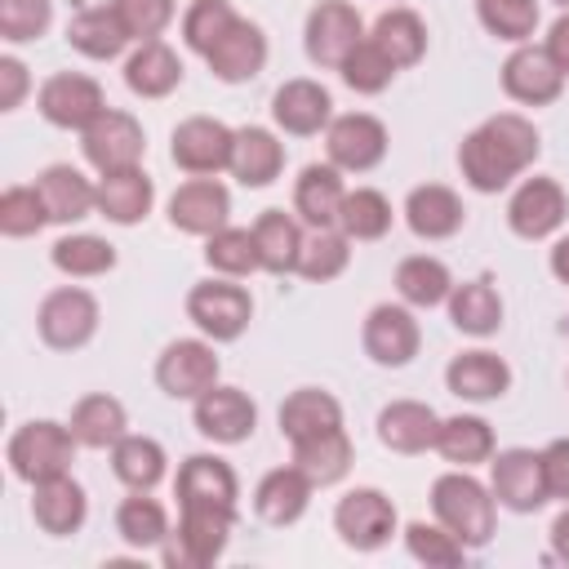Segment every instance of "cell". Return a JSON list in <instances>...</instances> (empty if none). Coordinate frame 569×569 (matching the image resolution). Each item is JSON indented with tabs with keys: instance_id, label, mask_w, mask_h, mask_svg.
<instances>
[{
	"instance_id": "1",
	"label": "cell",
	"mask_w": 569,
	"mask_h": 569,
	"mask_svg": "<svg viewBox=\"0 0 569 569\" xmlns=\"http://www.w3.org/2000/svg\"><path fill=\"white\" fill-rule=\"evenodd\" d=\"M538 151H542V138L533 120H525L520 111H498L458 142V169L471 191L498 196L538 160Z\"/></svg>"
},
{
	"instance_id": "2",
	"label": "cell",
	"mask_w": 569,
	"mask_h": 569,
	"mask_svg": "<svg viewBox=\"0 0 569 569\" xmlns=\"http://www.w3.org/2000/svg\"><path fill=\"white\" fill-rule=\"evenodd\" d=\"M431 511L467 547H485L498 525V498L489 485H480L471 476V467H453L431 480Z\"/></svg>"
},
{
	"instance_id": "3",
	"label": "cell",
	"mask_w": 569,
	"mask_h": 569,
	"mask_svg": "<svg viewBox=\"0 0 569 569\" xmlns=\"http://www.w3.org/2000/svg\"><path fill=\"white\" fill-rule=\"evenodd\" d=\"M178 529L160 542V560L169 569H209L222 560L231 529H236V507H213V502H178Z\"/></svg>"
},
{
	"instance_id": "4",
	"label": "cell",
	"mask_w": 569,
	"mask_h": 569,
	"mask_svg": "<svg viewBox=\"0 0 569 569\" xmlns=\"http://www.w3.org/2000/svg\"><path fill=\"white\" fill-rule=\"evenodd\" d=\"M76 436L67 422H53V418H36V422H22L13 436H9V471L22 480V485H36V480H49V476H62L71 471V458H76Z\"/></svg>"
},
{
	"instance_id": "5",
	"label": "cell",
	"mask_w": 569,
	"mask_h": 569,
	"mask_svg": "<svg viewBox=\"0 0 569 569\" xmlns=\"http://www.w3.org/2000/svg\"><path fill=\"white\" fill-rule=\"evenodd\" d=\"M187 316L191 325L209 338V342H236L249 320H253V298L244 284H236L231 276H218V280H200L191 284L187 293Z\"/></svg>"
},
{
	"instance_id": "6",
	"label": "cell",
	"mask_w": 569,
	"mask_h": 569,
	"mask_svg": "<svg viewBox=\"0 0 569 569\" xmlns=\"http://www.w3.org/2000/svg\"><path fill=\"white\" fill-rule=\"evenodd\" d=\"M98 298L80 284H62V289H49L40 298V311H36V329L44 338V347L53 351H80L93 333H98Z\"/></svg>"
},
{
	"instance_id": "7",
	"label": "cell",
	"mask_w": 569,
	"mask_h": 569,
	"mask_svg": "<svg viewBox=\"0 0 569 569\" xmlns=\"http://www.w3.org/2000/svg\"><path fill=\"white\" fill-rule=\"evenodd\" d=\"M218 351L213 342L200 338H173L160 356H156V387L169 400H200L209 387H218Z\"/></svg>"
},
{
	"instance_id": "8",
	"label": "cell",
	"mask_w": 569,
	"mask_h": 569,
	"mask_svg": "<svg viewBox=\"0 0 569 569\" xmlns=\"http://www.w3.org/2000/svg\"><path fill=\"white\" fill-rule=\"evenodd\" d=\"M400 516H396V502L373 489V485H360V489H347L333 507V529L338 538L351 547V551H378L391 542Z\"/></svg>"
},
{
	"instance_id": "9",
	"label": "cell",
	"mask_w": 569,
	"mask_h": 569,
	"mask_svg": "<svg viewBox=\"0 0 569 569\" xmlns=\"http://www.w3.org/2000/svg\"><path fill=\"white\" fill-rule=\"evenodd\" d=\"M231 147H236V129H227L213 116H187L173 124L169 138L173 164L191 178H218L222 169H231Z\"/></svg>"
},
{
	"instance_id": "10",
	"label": "cell",
	"mask_w": 569,
	"mask_h": 569,
	"mask_svg": "<svg viewBox=\"0 0 569 569\" xmlns=\"http://www.w3.org/2000/svg\"><path fill=\"white\" fill-rule=\"evenodd\" d=\"M365 18L356 4L347 0H320L311 13H307V27H302V49L316 67H342L347 53L365 40Z\"/></svg>"
},
{
	"instance_id": "11",
	"label": "cell",
	"mask_w": 569,
	"mask_h": 569,
	"mask_svg": "<svg viewBox=\"0 0 569 569\" xmlns=\"http://www.w3.org/2000/svg\"><path fill=\"white\" fill-rule=\"evenodd\" d=\"M80 151L98 173H116V169H133L142 164L147 151V133L138 124V116L107 107L89 129H80Z\"/></svg>"
},
{
	"instance_id": "12",
	"label": "cell",
	"mask_w": 569,
	"mask_h": 569,
	"mask_svg": "<svg viewBox=\"0 0 569 569\" xmlns=\"http://www.w3.org/2000/svg\"><path fill=\"white\" fill-rule=\"evenodd\" d=\"M36 107L40 116L53 124V129H89L102 111H107V93L93 76L84 71H53L40 93H36Z\"/></svg>"
},
{
	"instance_id": "13",
	"label": "cell",
	"mask_w": 569,
	"mask_h": 569,
	"mask_svg": "<svg viewBox=\"0 0 569 569\" xmlns=\"http://www.w3.org/2000/svg\"><path fill=\"white\" fill-rule=\"evenodd\" d=\"M387 124L369 111H342L329 120L325 129V151H329V164H338L342 173H369L382 164L387 156Z\"/></svg>"
},
{
	"instance_id": "14",
	"label": "cell",
	"mask_w": 569,
	"mask_h": 569,
	"mask_svg": "<svg viewBox=\"0 0 569 569\" xmlns=\"http://www.w3.org/2000/svg\"><path fill=\"white\" fill-rule=\"evenodd\" d=\"M360 342H365V356L373 365L405 369L418 356V347H422V329H418V316L409 311V302H378L365 316Z\"/></svg>"
},
{
	"instance_id": "15",
	"label": "cell",
	"mask_w": 569,
	"mask_h": 569,
	"mask_svg": "<svg viewBox=\"0 0 569 569\" xmlns=\"http://www.w3.org/2000/svg\"><path fill=\"white\" fill-rule=\"evenodd\" d=\"M565 218H569V196L556 178H525L507 200V227L520 240H547L565 227Z\"/></svg>"
},
{
	"instance_id": "16",
	"label": "cell",
	"mask_w": 569,
	"mask_h": 569,
	"mask_svg": "<svg viewBox=\"0 0 569 569\" xmlns=\"http://www.w3.org/2000/svg\"><path fill=\"white\" fill-rule=\"evenodd\" d=\"M489 489L498 507L529 516L547 502V480H542V453L533 449H498L489 458Z\"/></svg>"
},
{
	"instance_id": "17",
	"label": "cell",
	"mask_w": 569,
	"mask_h": 569,
	"mask_svg": "<svg viewBox=\"0 0 569 569\" xmlns=\"http://www.w3.org/2000/svg\"><path fill=\"white\" fill-rule=\"evenodd\" d=\"M565 89V71L551 62V53L542 44H516L502 62V93L520 107H547L556 102Z\"/></svg>"
},
{
	"instance_id": "18",
	"label": "cell",
	"mask_w": 569,
	"mask_h": 569,
	"mask_svg": "<svg viewBox=\"0 0 569 569\" xmlns=\"http://www.w3.org/2000/svg\"><path fill=\"white\" fill-rule=\"evenodd\" d=\"M196 409H191V422H196V431L204 436V440H213V445H240V440H249L253 436V427H258V405L240 391V387H209L200 400H191Z\"/></svg>"
},
{
	"instance_id": "19",
	"label": "cell",
	"mask_w": 569,
	"mask_h": 569,
	"mask_svg": "<svg viewBox=\"0 0 569 569\" xmlns=\"http://www.w3.org/2000/svg\"><path fill=\"white\" fill-rule=\"evenodd\" d=\"M231 218V191L218 178H187L169 196V222L182 236H213Z\"/></svg>"
},
{
	"instance_id": "20",
	"label": "cell",
	"mask_w": 569,
	"mask_h": 569,
	"mask_svg": "<svg viewBox=\"0 0 569 569\" xmlns=\"http://www.w3.org/2000/svg\"><path fill=\"white\" fill-rule=\"evenodd\" d=\"M271 120L276 129L293 133V138H311L320 129H329L333 120V98L320 80H307V76H293L284 80L276 93H271Z\"/></svg>"
},
{
	"instance_id": "21",
	"label": "cell",
	"mask_w": 569,
	"mask_h": 569,
	"mask_svg": "<svg viewBox=\"0 0 569 569\" xmlns=\"http://www.w3.org/2000/svg\"><path fill=\"white\" fill-rule=\"evenodd\" d=\"M204 62H209L213 80H222V84H244V80H253V76L267 67V36H262V27L249 22V18H236L231 31L204 53Z\"/></svg>"
},
{
	"instance_id": "22",
	"label": "cell",
	"mask_w": 569,
	"mask_h": 569,
	"mask_svg": "<svg viewBox=\"0 0 569 569\" xmlns=\"http://www.w3.org/2000/svg\"><path fill=\"white\" fill-rule=\"evenodd\" d=\"M405 222L418 240H449L462 231L467 222V209H462V196L445 182H422L405 196Z\"/></svg>"
},
{
	"instance_id": "23",
	"label": "cell",
	"mask_w": 569,
	"mask_h": 569,
	"mask_svg": "<svg viewBox=\"0 0 569 569\" xmlns=\"http://www.w3.org/2000/svg\"><path fill=\"white\" fill-rule=\"evenodd\" d=\"M31 516L49 538H71L89 516V498H84L80 480H71V471H62V476L31 485Z\"/></svg>"
},
{
	"instance_id": "24",
	"label": "cell",
	"mask_w": 569,
	"mask_h": 569,
	"mask_svg": "<svg viewBox=\"0 0 569 569\" xmlns=\"http://www.w3.org/2000/svg\"><path fill=\"white\" fill-rule=\"evenodd\" d=\"M445 387L458 396V400H471V405H489L498 396H507L511 387V365L485 347L476 351H458L445 369Z\"/></svg>"
},
{
	"instance_id": "25",
	"label": "cell",
	"mask_w": 569,
	"mask_h": 569,
	"mask_svg": "<svg viewBox=\"0 0 569 569\" xmlns=\"http://www.w3.org/2000/svg\"><path fill=\"white\" fill-rule=\"evenodd\" d=\"M436 436H440V413L422 400H391L378 413V440L391 453H405V458L427 453L436 449Z\"/></svg>"
},
{
	"instance_id": "26",
	"label": "cell",
	"mask_w": 569,
	"mask_h": 569,
	"mask_svg": "<svg viewBox=\"0 0 569 569\" xmlns=\"http://www.w3.org/2000/svg\"><path fill=\"white\" fill-rule=\"evenodd\" d=\"M36 191H40V200L49 209V222H62V227H71V222H80V218H89L98 209V182H89L76 164L40 169L36 173Z\"/></svg>"
},
{
	"instance_id": "27",
	"label": "cell",
	"mask_w": 569,
	"mask_h": 569,
	"mask_svg": "<svg viewBox=\"0 0 569 569\" xmlns=\"http://www.w3.org/2000/svg\"><path fill=\"white\" fill-rule=\"evenodd\" d=\"M342 200H347V182H342V169L329 164V160L307 164L293 182V213L307 227H338Z\"/></svg>"
},
{
	"instance_id": "28",
	"label": "cell",
	"mask_w": 569,
	"mask_h": 569,
	"mask_svg": "<svg viewBox=\"0 0 569 569\" xmlns=\"http://www.w3.org/2000/svg\"><path fill=\"white\" fill-rule=\"evenodd\" d=\"M311 493H316V485L293 462L289 467H271L253 489V511H258V520L284 529V525L302 520V511L311 507Z\"/></svg>"
},
{
	"instance_id": "29",
	"label": "cell",
	"mask_w": 569,
	"mask_h": 569,
	"mask_svg": "<svg viewBox=\"0 0 569 569\" xmlns=\"http://www.w3.org/2000/svg\"><path fill=\"white\" fill-rule=\"evenodd\" d=\"M156 204V182L147 178L142 164L133 169H116V173H102L98 178V213L116 227H133L151 213Z\"/></svg>"
},
{
	"instance_id": "30",
	"label": "cell",
	"mask_w": 569,
	"mask_h": 569,
	"mask_svg": "<svg viewBox=\"0 0 569 569\" xmlns=\"http://www.w3.org/2000/svg\"><path fill=\"white\" fill-rule=\"evenodd\" d=\"M129 40H133V36H129L124 18L116 13V4H89V9H80V13L67 22V44H71L76 53L93 58V62L120 58Z\"/></svg>"
},
{
	"instance_id": "31",
	"label": "cell",
	"mask_w": 569,
	"mask_h": 569,
	"mask_svg": "<svg viewBox=\"0 0 569 569\" xmlns=\"http://www.w3.org/2000/svg\"><path fill=\"white\" fill-rule=\"evenodd\" d=\"M280 436L289 445L298 440H311V436H325V431H338L342 427V405L333 391H320V387H298L284 396L280 405Z\"/></svg>"
},
{
	"instance_id": "32",
	"label": "cell",
	"mask_w": 569,
	"mask_h": 569,
	"mask_svg": "<svg viewBox=\"0 0 569 569\" xmlns=\"http://www.w3.org/2000/svg\"><path fill=\"white\" fill-rule=\"evenodd\" d=\"M284 169V142L262 129V124H244L236 129V147H231V178L240 187H271Z\"/></svg>"
},
{
	"instance_id": "33",
	"label": "cell",
	"mask_w": 569,
	"mask_h": 569,
	"mask_svg": "<svg viewBox=\"0 0 569 569\" xmlns=\"http://www.w3.org/2000/svg\"><path fill=\"white\" fill-rule=\"evenodd\" d=\"M124 84L138 98H169L182 84V58L164 40H138L124 58Z\"/></svg>"
},
{
	"instance_id": "34",
	"label": "cell",
	"mask_w": 569,
	"mask_h": 569,
	"mask_svg": "<svg viewBox=\"0 0 569 569\" xmlns=\"http://www.w3.org/2000/svg\"><path fill=\"white\" fill-rule=\"evenodd\" d=\"M178 502H213V507H236L240 498V480L231 471L227 458L218 453H191L178 467Z\"/></svg>"
},
{
	"instance_id": "35",
	"label": "cell",
	"mask_w": 569,
	"mask_h": 569,
	"mask_svg": "<svg viewBox=\"0 0 569 569\" xmlns=\"http://www.w3.org/2000/svg\"><path fill=\"white\" fill-rule=\"evenodd\" d=\"M71 436L84 445V449H111L124 431H129V413H124V405L116 400V396H107V391H89V396H80L76 405H71Z\"/></svg>"
},
{
	"instance_id": "36",
	"label": "cell",
	"mask_w": 569,
	"mask_h": 569,
	"mask_svg": "<svg viewBox=\"0 0 569 569\" xmlns=\"http://www.w3.org/2000/svg\"><path fill=\"white\" fill-rule=\"evenodd\" d=\"M369 40L396 62V71H405V67H418L427 53V22L413 9L396 4V9L378 13V22L369 27Z\"/></svg>"
},
{
	"instance_id": "37",
	"label": "cell",
	"mask_w": 569,
	"mask_h": 569,
	"mask_svg": "<svg viewBox=\"0 0 569 569\" xmlns=\"http://www.w3.org/2000/svg\"><path fill=\"white\" fill-rule=\"evenodd\" d=\"M449 320L467 338H489L502 329V293L489 280H462L449 293Z\"/></svg>"
},
{
	"instance_id": "38",
	"label": "cell",
	"mask_w": 569,
	"mask_h": 569,
	"mask_svg": "<svg viewBox=\"0 0 569 569\" xmlns=\"http://www.w3.org/2000/svg\"><path fill=\"white\" fill-rule=\"evenodd\" d=\"M164 445L156 436H138V431H124L116 445H111V471L124 489H156L164 480Z\"/></svg>"
},
{
	"instance_id": "39",
	"label": "cell",
	"mask_w": 569,
	"mask_h": 569,
	"mask_svg": "<svg viewBox=\"0 0 569 569\" xmlns=\"http://www.w3.org/2000/svg\"><path fill=\"white\" fill-rule=\"evenodd\" d=\"M302 222L284 209H262L258 222H253V240H258V258H262V271L271 276H289L298 267V253H302Z\"/></svg>"
},
{
	"instance_id": "40",
	"label": "cell",
	"mask_w": 569,
	"mask_h": 569,
	"mask_svg": "<svg viewBox=\"0 0 569 569\" xmlns=\"http://www.w3.org/2000/svg\"><path fill=\"white\" fill-rule=\"evenodd\" d=\"M351 458H356V449H351V436H347L342 427L293 445V467H298L316 489L338 485V480L351 471Z\"/></svg>"
},
{
	"instance_id": "41",
	"label": "cell",
	"mask_w": 569,
	"mask_h": 569,
	"mask_svg": "<svg viewBox=\"0 0 569 569\" xmlns=\"http://www.w3.org/2000/svg\"><path fill=\"white\" fill-rule=\"evenodd\" d=\"M436 453L453 467H480L493 458V427L480 413H453L440 418V436H436Z\"/></svg>"
},
{
	"instance_id": "42",
	"label": "cell",
	"mask_w": 569,
	"mask_h": 569,
	"mask_svg": "<svg viewBox=\"0 0 569 569\" xmlns=\"http://www.w3.org/2000/svg\"><path fill=\"white\" fill-rule=\"evenodd\" d=\"M396 293L409 307H440L453 293V271L436 253H409L396 267Z\"/></svg>"
},
{
	"instance_id": "43",
	"label": "cell",
	"mask_w": 569,
	"mask_h": 569,
	"mask_svg": "<svg viewBox=\"0 0 569 569\" xmlns=\"http://www.w3.org/2000/svg\"><path fill=\"white\" fill-rule=\"evenodd\" d=\"M116 533L133 551H156L169 538V511L147 498V489H129V498H120L116 507Z\"/></svg>"
},
{
	"instance_id": "44",
	"label": "cell",
	"mask_w": 569,
	"mask_h": 569,
	"mask_svg": "<svg viewBox=\"0 0 569 569\" xmlns=\"http://www.w3.org/2000/svg\"><path fill=\"white\" fill-rule=\"evenodd\" d=\"M49 262L71 280H93V276H107L116 267V244L102 236H89V231H71V236L53 240Z\"/></svg>"
},
{
	"instance_id": "45",
	"label": "cell",
	"mask_w": 569,
	"mask_h": 569,
	"mask_svg": "<svg viewBox=\"0 0 569 569\" xmlns=\"http://www.w3.org/2000/svg\"><path fill=\"white\" fill-rule=\"evenodd\" d=\"M347 262H351V240L338 227H307L302 253H298V267L293 271L302 280L325 284V280H338L347 271Z\"/></svg>"
},
{
	"instance_id": "46",
	"label": "cell",
	"mask_w": 569,
	"mask_h": 569,
	"mask_svg": "<svg viewBox=\"0 0 569 569\" xmlns=\"http://www.w3.org/2000/svg\"><path fill=\"white\" fill-rule=\"evenodd\" d=\"M391 200L378 191V187H356V191H347V200H342V213H338V231L347 236V240H382L387 231H391Z\"/></svg>"
},
{
	"instance_id": "47",
	"label": "cell",
	"mask_w": 569,
	"mask_h": 569,
	"mask_svg": "<svg viewBox=\"0 0 569 569\" xmlns=\"http://www.w3.org/2000/svg\"><path fill=\"white\" fill-rule=\"evenodd\" d=\"M204 262L218 271V276H253L262 271V258H258V240H253V227H222L213 236H204Z\"/></svg>"
},
{
	"instance_id": "48",
	"label": "cell",
	"mask_w": 569,
	"mask_h": 569,
	"mask_svg": "<svg viewBox=\"0 0 569 569\" xmlns=\"http://www.w3.org/2000/svg\"><path fill=\"white\" fill-rule=\"evenodd\" d=\"M405 547H409V556H413L418 565H427V569H458V565L467 560V542H462L458 533H449L440 520H436V525L409 520V525H405Z\"/></svg>"
},
{
	"instance_id": "49",
	"label": "cell",
	"mask_w": 569,
	"mask_h": 569,
	"mask_svg": "<svg viewBox=\"0 0 569 569\" xmlns=\"http://www.w3.org/2000/svg\"><path fill=\"white\" fill-rule=\"evenodd\" d=\"M236 18H240V13L231 9V0H191L187 13H182V44L204 58V53L231 31Z\"/></svg>"
},
{
	"instance_id": "50",
	"label": "cell",
	"mask_w": 569,
	"mask_h": 569,
	"mask_svg": "<svg viewBox=\"0 0 569 569\" xmlns=\"http://www.w3.org/2000/svg\"><path fill=\"white\" fill-rule=\"evenodd\" d=\"M476 18L489 36L525 44L538 31V0H476Z\"/></svg>"
},
{
	"instance_id": "51",
	"label": "cell",
	"mask_w": 569,
	"mask_h": 569,
	"mask_svg": "<svg viewBox=\"0 0 569 569\" xmlns=\"http://www.w3.org/2000/svg\"><path fill=\"white\" fill-rule=\"evenodd\" d=\"M338 71H342V84H347L351 93H382V89L396 80V62H391L369 36L347 53V62H342Z\"/></svg>"
},
{
	"instance_id": "52",
	"label": "cell",
	"mask_w": 569,
	"mask_h": 569,
	"mask_svg": "<svg viewBox=\"0 0 569 569\" xmlns=\"http://www.w3.org/2000/svg\"><path fill=\"white\" fill-rule=\"evenodd\" d=\"M44 222H49V209H44L36 182L31 187H4V196H0V231L9 240L36 236Z\"/></svg>"
},
{
	"instance_id": "53",
	"label": "cell",
	"mask_w": 569,
	"mask_h": 569,
	"mask_svg": "<svg viewBox=\"0 0 569 569\" xmlns=\"http://www.w3.org/2000/svg\"><path fill=\"white\" fill-rule=\"evenodd\" d=\"M53 22V0H0V40L27 44L40 40Z\"/></svg>"
},
{
	"instance_id": "54",
	"label": "cell",
	"mask_w": 569,
	"mask_h": 569,
	"mask_svg": "<svg viewBox=\"0 0 569 569\" xmlns=\"http://www.w3.org/2000/svg\"><path fill=\"white\" fill-rule=\"evenodd\" d=\"M111 4H116V13L124 18V27H129L133 40H160L164 27H169L173 13H178L173 0H111Z\"/></svg>"
},
{
	"instance_id": "55",
	"label": "cell",
	"mask_w": 569,
	"mask_h": 569,
	"mask_svg": "<svg viewBox=\"0 0 569 569\" xmlns=\"http://www.w3.org/2000/svg\"><path fill=\"white\" fill-rule=\"evenodd\" d=\"M542 453V480H547V498L569 502V436H556Z\"/></svg>"
},
{
	"instance_id": "56",
	"label": "cell",
	"mask_w": 569,
	"mask_h": 569,
	"mask_svg": "<svg viewBox=\"0 0 569 569\" xmlns=\"http://www.w3.org/2000/svg\"><path fill=\"white\" fill-rule=\"evenodd\" d=\"M27 89H31L27 62L13 58V53H4V58H0V111H18L22 98H27Z\"/></svg>"
},
{
	"instance_id": "57",
	"label": "cell",
	"mask_w": 569,
	"mask_h": 569,
	"mask_svg": "<svg viewBox=\"0 0 569 569\" xmlns=\"http://www.w3.org/2000/svg\"><path fill=\"white\" fill-rule=\"evenodd\" d=\"M542 49H547V53H551V62H556V67L569 76V9H565L556 22H551V31H547Z\"/></svg>"
},
{
	"instance_id": "58",
	"label": "cell",
	"mask_w": 569,
	"mask_h": 569,
	"mask_svg": "<svg viewBox=\"0 0 569 569\" xmlns=\"http://www.w3.org/2000/svg\"><path fill=\"white\" fill-rule=\"evenodd\" d=\"M551 556H556L560 565H569V507L551 520Z\"/></svg>"
},
{
	"instance_id": "59",
	"label": "cell",
	"mask_w": 569,
	"mask_h": 569,
	"mask_svg": "<svg viewBox=\"0 0 569 569\" xmlns=\"http://www.w3.org/2000/svg\"><path fill=\"white\" fill-rule=\"evenodd\" d=\"M547 267H551V276H556L560 284H569V236H560V240L551 244V253H547Z\"/></svg>"
},
{
	"instance_id": "60",
	"label": "cell",
	"mask_w": 569,
	"mask_h": 569,
	"mask_svg": "<svg viewBox=\"0 0 569 569\" xmlns=\"http://www.w3.org/2000/svg\"><path fill=\"white\" fill-rule=\"evenodd\" d=\"M556 4H560V9H569V0H556Z\"/></svg>"
}]
</instances>
